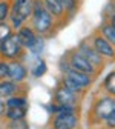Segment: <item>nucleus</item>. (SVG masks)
<instances>
[{
    "mask_svg": "<svg viewBox=\"0 0 115 129\" xmlns=\"http://www.w3.org/2000/svg\"><path fill=\"white\" fill-rule=\"evenodd\" d=\"M11 129H29V127H28V123L23 118H19V120H12Z\"/></svg>",
    "mask_w": 115,
    "mask_h": 129,
    "instance_id": "412c9836",
    "label": "nucleus"
},
{
    "mask_svg": "<svg viewBox=\"0 0 115 129\" xmlns=\"http://www.w3.org/2000/svg\"><path fill=\"white\" fill-rule=\"evenodd\" d=\"M103 34L106 36V39H107V42L110 43H115V28L112 26V25H106L104 28H103Z\"/></svg>",
    "mask_w": 115,
    "mask_h": 129,
    "instance_id": "dca6fc26",
    "label": "nucleus"
},
{
    "mask_svg": "<svg viewBox=\"0 0 115 129\" xmlns=\"http://www.w3.org/2000/svg\"><path fill=\"white\" fill-rule=\"evenodd\" d=\"M8 12H9V3L8 2H0V22H3L6 19Z\"/></svg>",
    "mask_w": 115,
    "mask_h": 129,
    "instance_id": "6ab92c4d",
    "label": "nucleus"
},
{
    "mask_svg": "<svg viewBox=\"0 0 115 129\" xmlns=\"http://www.w3.org/2000/svg\"><path fill=\"white\" fill-rule=\"evenodd\" d=\"M113 109H115V100H112V99H101L95 106V114L100 118H106Z\"/></svg>",
    "mask_w": 115,
    "mask_h": 129,
    "instance_id": "423d86ee",
    "label": "nucleus"
},
{
    "mask_svg": "<svg viewBox=\"0 0 115 129\" xmlns=\"http://www.w3.org/2000/svg\"><path fill=\"white\" fill-rule=\"evenodd\" d=\"M45 6H46V9L49 12L54 14V15H61L63 11H64L60 0H45Z\"/></svg>",
    "mask_w": 115,
    "mask_h": 129,
    "instance_id": "ddd939ff",
    "label": "nucleus"
},
{
    "mask_svg": "<svg viewBox=\"0 0 115 129\" xmlns=\"http://www.w3.org/2000/svg\"><path fill=\"white\" fill-rule=\"evenodd\" d=\"M64 86H66V88H69L71 91H80L81 88H83V86H81V85L75 83L74 80H71L69 77H66V78H64Z\"/></svg>",
    "mask_w": 115,
    "mask_h": 129,
    "instance_id": "aec40b11",
    "label": "nucleus"
},
{
    "mask_svg": "<svg viewBox=\"0 0 115 129\" xmlns=\"http://www.w3.org/2000/svg\"><path fill=\"white\" fill-rule=\"evenodd\" d=\"M106 121H107V126L109 127H115V109L106 117Z\"/></svg>",
    "mask_w": 115,
    "mask_h": 129,
    "instance_id": "b1692460",
    "label": "nucleus"
},
{
    "mask_svg": "<svg viewBox=\"0 0 115 129\" xmlns=\"http://www.w3.org/2000/svg\"><path fill=\"white\" fill-rule=\"evenodd\" d=\"M32 22H34V28L37 32H46L51 28V12L46 9V6L40 0H35L32 3Z\"/></svg>",
    "mask_w": 115,
    "mask_h": 129,
    "instance_id": "f257e3e1",
    "label": "nucleus"
},
{
    "mask_svg": "<svg viewBox=\"0 0 115 129\" xmlns=\"http://www.w3.org/2000/svg\"><path fill=\"white\" fill-rule=\"evenodd\" d=\"M3 111V103H2V100H0V112Z\"/></svg>",
    "mask_w": 115,
    "mask_h": 129,
    "instance_id": "cd10ccee",
    "label": "nucleus"
},
{
    "mask_svg": "<svg viewBox=\"0 0 115 129\" xmlns=\"http://www.w3.org/2000/svg\"><path fill=\"white\" fill-rule=\"evenodd\" d=\"M75 124H77V118L74 117L72 112H61L54 121L55 129H74Z\"/></svg>",
    "mask_w": 115,
    "mask_h": 129,
    "instance_id": "20e7f679",
    "label": "nucleus"
},
{
    "mask_svg": "<svg viewBox=\"0 0 115 129\" xmlns=\"http://www.w3.org/2000/svg\"><path fill=\"white\" fill-rule=\"evenodd\" d=\"M8 69H9V64L0 63V78H5L8 75Z\"/></svg>",
    "mask_w": 115,
    "mask_h": 129,
    "instance_id": "393cba45",
    "label": "nucleus"
},
{
    "mask_svg": "<svg viewBox=\"0 0 115 129\" xmlns=\"http://www.w3.org/2000/svg\"><path fill=\"white\" fill-rule=\"evenodd\" d=\"M19 40H20V43H22V46H28L29 49L32 46H34L35 43H37V37H35V34L32 32V29H29V28H22L20 31H19Z\"/></svg>",
    "mask_w": 115,
    "mask_h": 129,
    "instance_id": "6e6552de",
    "label": "nucleus"
},
{
    "mask_svg": "<svg viewBox=\"0 0 115 129\" xmlns=\"http://www.w3.org/2000/svg\"><path fill=\"white\" fill-rule=\"evenodd\" d=\"M25 115V108H9L8 109V117L11 120H19Z\"/></svg>",
    "mask_w": 115,
    "mask_h": 129,
    "instance_id": "2eb2a0df",
    "label": "nucleus"
},
{
    "mask_svg": "<svg viewBox=\"0 0 115 129\" xmlns=\"http://www.w3.org/2000/svg\"><path fill=\"white\" fill-rule=\"evenodd\" d=\"M81 55H83L88 61H91L92 64H98L101 61V55L98 52H95V51H92L88 46H81Z\"/></svg>",
    "mask_w": 115,
    "mask_h": 129,
    "instance_id": "f8f14e48",
    "label": "nucleus"
},
{
    "mask_svg": "<svg viewBox=\"0 0 115 129\" xmlns=\"http://www.w3.org/2000/svg\"><path fill=\"white\" fill-rule=\"evenodd\" d=\"M45 71H46V66H45V61H40L39 63V66H37V69L34 71V74L39 77V75H43L45 74Z\"/></svg>",
    "mask_w": 115,
    "mask_h": 129,
    "instance_id": "a878e982",
    "label": "nucleus"
},
{
    "mask_svg": "<svg viewBox=\"0 0 115 129\" xmlns=\"http://www.w3.org/2000/svg\"><path fill=\"white\" fill-rule=\"evenodd\" d=\"M94 46H95V51L100 55H106V57H112L113 55V48L110 46V43L106 39L97 37L94 40Z\"/></svg>",
    "mask_w": 115,
    "mask_h": 129,
    "instance_id": "1a4fd4ad",
    "label": "nucleus"
},
{
    "mask_svg": "<svg viewBox=\"0 0 115 129\" xmlns=\"http://www.w3.org/2000/svg\"><path fill=\"white\" fill-rule=\"evenodd\" d=\"M25 74H26V71H25V68L22 66V64H19V63H12V64H9L8 75H9L12 80H15V82H20V80L25 78Z\"/></svg>",
    "mask_w": 115,
    "mask_h": 129,
    "instance_id": "9b49d317",
    "label": "nucleus"
},
{
    "mask_svg": "<svg viewBox=\"0 0 115 129\" xmlns=\"http://www.w3.org/2000/svg\"><path fill=\"white\" fill-rule=\"evenodd\" d=\"M104 86H106V89L110 94H115V72H112V74L107 75L106 82H104Z\"/></svg>",
    "mask_w": 115,
    "mask_h": 129,
    "instance_id": "f3484780",
    "label": "nucleus"
},
{
    "mask_svg": "<svg viewBox=\"0 0 115 129\" xmlns=\"http://www.w3.org/2000/svg\"><path fill=\"white\" fill-rule=\"evenodd\" d=\"M68 77H69L71 80H74L75 83L81 85L83 88L88 86V85L91 83L89 75H88L86 72H80V71H77V69H69V71H68Z\"/></svg>",
    "mask_w": 115,
    "mask_h": 129,
    "instance_id": "9d476101",
    "label": "nucleus"
},
{
    "mask_svg": "<svg viewBox=\"0 0 115 129\" xmlns=\"http://www.w3.org/2000/svg\"><path fill=\"white\" fill-rule=\"evenodd\" d=\"M9 36H11L9 26L6 23H3V22H0V42H2L3 39H6V37H9Z\"/></svg>",
    "mask_w": 115,
    "mask_h": 129,
    "instance_id": "a211bd4d",
    "label": "nucleus"
},
{
    "mask_svg": "<svg viewBox=\"0 0 115 129\" xmlns=\"http://www.w3.org/2000/svg\"><path fill=\"white\" fill-rule=\"evenodd\" d=\"M71 64H72V69H77L80 72H92L94 68H92V63L88 61L81 54H74L71 57Z\"/></svg>",
    "mask_w": 115,
    "mask_h": 129,
    "instance_id": "0eeeda50",
    "label": "nucleus"
},
{
    "mask_svg": "<svg viewBox=\"0 0 115 129\" xmlns=\"http://www.w3.org/2000/svg\"><path fill=\"white\" fill-rule=\"evenodd\" d=\"M14 91H15L14 83H11V82L0 83V97H9V95H12Z\"/></svg>",
    "mask_w": 115,
    "mask_h": 129,
    "instance_id": "4468645a",
    "label": "nucleus"
},
{
    "mask_svg": "<svg viewBox=\"0 0 115 129\" xmlns=\"http://www.w3.org/2000/svg\"><path fill=\"white\" fill-rule=\"evenodd\" d=\"M20 49H22V43H20L17 36H9V37L3 39L2 43H0V51L8 58L17 57L20 54Z\"/></svg>",
    "mask_w": 115,
    "mask_h": 129,
    "instance_id": "7ed1b4c3",
    "label": "nucleus"
},
{
    "mask_svg": "<svg viewBox=\"0 0 115 129\" xmlns=\"http://www.w3.org/2000/svg\"><path fill=\"white\" fill-rule=\"evenodd\" d=\"M110 25H112V26L115 28V15H113V17H112V23H110Z\"/></svg>",
    "mask_w": 115,
    "mask_h": 129,
    "instance_id": "bb28decb",
    "label": "nucleus"
},
{
    "mask_svg": "<svg viewBox=\"0 0 115 129\" xmlns=\"http://www.w3.org/2000/svg\"><path fill=\"white\" fill-rule=\"evenodd\" d=\"M8 108H25V100L23 99H9Z\"/></svg>",
    "mask_w": 115,
    "mask_h": 129,
    "instance_id": "4be33fe9",
    "label": "nucleus"
},
{
    "mask_svg": "<svg viewBox=\"0 0 115 129\" xmlns=\"http://www.w3.org/2000/svg\"><path fill=\"white\" fill-rule=\"evenodd\" d=\"M61 5H63V9H69L72 11L75 8V0H60Z\"/></svg>",
    "mask_w": 115,
    "mask_h": 129,
    "instance_id": "5701e85b",
    "label": "nucleus"
},
{
    "mask_svg": "<svg viewBox=\"0 0 115 129\" xmlns=\"http://www.w3.org/2000/svg\"><path fill=\"white\" fill-rule=\"evenodd\" d=\"M32 3H34V0H15L14 2L11 20L15 28H20L23 22L32 14Z\"/></svg>",
    "mask_w": 115,
    "mask_h": 129,
    "instance_id": "f03ea898",
    "label": "nucleus"
},
{
    "mask_svg": "<svg viewBox=\"0 0 115 129\" xmlns=\"http://www.w3.org/2000/svg\"><path fill=\"white\" fill-rule=\"evenodd\" d=\"M55 99H57V103H60L61 106L69 108V106H74V103H75V94H74V91H71L69 88L64 86V88L57 91Z\"/></svg>",
    "mask_w": 115,
    "mask_h": 129,
    "instance_id": "39448f33",
    "label": "nucleus"
}]
</instances>
